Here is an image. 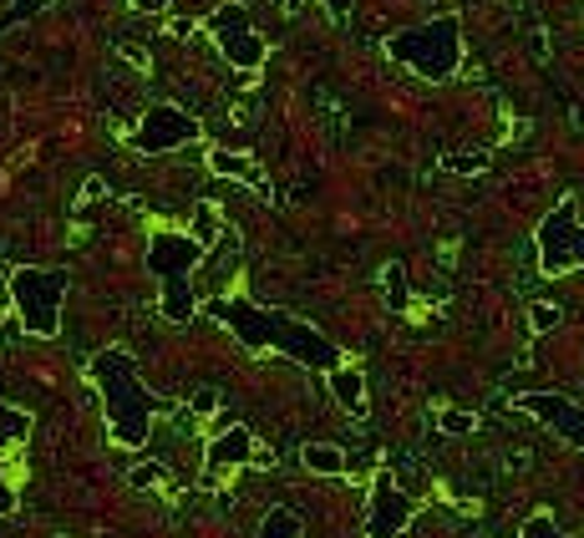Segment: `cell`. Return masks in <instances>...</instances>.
<instances>
[{
    "label": "cell",
    "instance_id": "obj_28",
    "mask_svg": "<svg viewBox=\"0 0 584 538\" xmlns=\"http://www.w3.org/2000/svg\"><path fill=\"white\" fill-rule=\"evenodd\" d=\"M132 11H147V15H158V11H168V0H132Z\"/></svg>",
    "mask_w": 584,
    "mask_h": 538
},
{
    "label": "cell",
    "instance_id": "obj_1",
    "mask_svg": "<svg viewBox=\"0 0 584 538\" xmlns=\"http://www.w3.org/2000/svg\"><path fill=\"white\" fill-rule=\"evenodd\" d=\"M208 315H214L219 325H229V331L239 335V346H245V350H285L290 361L310 366V371H336V366H341L336 340H331V335H321L315 325L285 315V310H264V306H254V300L229 295V300H214V306H208Z\"/></svg>",
    "mask_w": 584,
    "mask_h": 538
},
{
    "label": "cell",
    "instance_id": "obj_24",
    "mask_svg": "<svg viewBox=\"0 0 584 538\" xmlns=\"http://www.w3.org/2000/svg\"><path fill=\"white\" fill-rule=\"evenodd\" d=\"M442 163H448V168H457V174H482V168H488V153H473V158L463 153V158H442Z\"/></svg>",
    "mask_w": 584,
    "mask_h": 538
},
{
    "label": "cell",
    "instance_id": "obj_3",
    "mask_svg": "<svg viewBox=\"0 0 584 538\" xmlns=\"http://www.w3.org/2000/svg\"><path fill=\"white\" fill-rule=\"evenodd\" d=\"M386 51H392V61L412 67L427 82H448L457 72V61H463V21L457 15H432L422 26L396 31Z\"/></svg>",
    "mask_w": 584,
    "mask_h": 538
},
{
    "label": "cell",
    "instance_id": "obj_26",
    "mask_svg": "<svg viewBox=\"0 0 584 538\" xmlns=\"http://www.w3.org/2000/svg\"><path fill=\"white\" fill-rule=\"evenodd\" d=\"M5 513H15V488L11 482H0V518H5Z\"/></svg>",
    "mask_w": 584,
    "mask_h": 538
},
{
    "label": "cell",
    "instance_id": "obj_25",
    "mask_svg": "<svg viewBox=\"0 0 584 538\" xmlns=\"http://www.w3.org/2000/svg\"><path fill=\"white\" fill-rule=\"evenodd\" d=\"M214 407H219V396H214V392H199V396H193V411H199V417H208Z\"/></svg>",
    "mask_w": 584,
    "mask_h": 538
},
{
    "label": "cell",
    "instance_id": "obj_6",
    "mask_svg": "<svg viewBox=\"0 0 584 538\" xmlns=\"http://www.w3.org/2000/svg\"><path fill=\"white\" fill-rule=\"evenodd\" d=\"M584 264V224H580V204L574 199H559L555 214L539 224V270L544 275H564Z\"/></svg>",
    "mask_w": 584,
    "mask_h": 538
},
{
    "label": "cell",
    "instance_id": "obj_22",
    "mask_svg": "<svg viewBox=\"0 0 584 538\" xmlns=\"http://www.w3.org/2000/svg\"><path fill=\"white\" fill-rule=\"evenodd\" d=\"M438 427H442V432H453V437H463V432H473L478 422H473V411H453V407H448L438 417Z\"/></svg>",
    "mask_w": 584,
    "mask_h": 538
},
{
    "label": "cell",
    "instance_id": "obj_27",
    "mask_svg": "<svg viewBox=\"0 0 584 538\" xmlns=\"http://www.w3.org/2000/svg\"><path fill=\"white\" fill-rule=\"evenodd\" d=\"M321 5H325V11H331V15H336V21H346V15H350V5H356V0H321Z\"/></svg>",
    "mask_w": 584,
    "mask_h": 538
},
{
    "label": "cell",
    "instance_id": "obj_7",
    "mask_svg": "<svg viewBox=\"0 0 584 538\" xmlns=\"http://www.w3.org/2000/svg\"><path fill=\"white\" fill-rule=\"evenodd\" d=\"M208 31H214L219 51L229 57V67H239V72H254L264 61V36L254 31V15L239 0H224L219 11L208 15Z\"/></svg>",
    "mask_w": 584,
    "mask_h": 538
},
{
    "label": "cell",
    "instance_id": "obj_23",
    "mask_svg": "<svg viewBox=\"0 0 584 538\" xmlns=\"http://www.w3.org/2000/svg\"><path fill=\"white\" fill-rule=\"evenodd\" d=\"M158 482H163V467H158V463L132 467V488H158Z\"/></svg>",
    "mask_w": 584,
    "mask_h": 538
},
{
    "label": "cell",
    "instance_id": "obj_19",
    "mask_svg": "<svg viewBox=\"0 0 584 538\" xmlns=\"http://www.w3.org/2000/svg\"><path fill=\"white\" fill-rule=\"evenodd\" d=\"M208 168H214V174H229V178H254V163L234 158V153H208Z\"/></svg>",
    "mask_w": 584,
    "mask_h": 538
},
{
    "label": "cell",
    "instance_id": "obj_16",
    "mask_svg": "<svg viewBox=\"0 0 584 538\" xmlns=\"http://www.w3.org/2000/svg\"><path fill=\"white\" fill-rule=\"evenodd\" d=\"M381 285H386V300H392V310H407V270H402V264H386Z\"/></svg>",
    "mask_w": 584,
    "mask_h": 538
},
{
    "label": "cell",
    "instance_id": "obj_9",
    "mask_svg": "<svg viewBox=\"0 0 584 538\" xmlns=\"http://www.w3.org/2000/svg\"><path fill=\"white\" fill-rule=\"evenodd\" d=\"M412 524V498L392 482V473H377L371 503H366V538H396Z\"/></svg>",
    "mask_w": 584,
    "mask_h": 538
},
{
    "label": "cell",
    "instance_id": "obj_18",
    "mask_svg": "<svg viewBox=\"0 0 584 538\" xmlns=\"http://www.w3.org/2000/svg\"><path fill=\"white\" fill-rule=\"evenodd\" d=\"M519 538H584V534H564L549 513H528V524H524V534Z\"/></svg>",
    "mask_w": 584,
    "mask_h": 538
},
{
    "label": "cell",
    "instance_id": "obj_21",
    "mask_svg": "<svg viewBox=\"0 0 584 538\" xmlns=\"http://www.w3.org/2000/svg\"><path fill=\"white\" fill-rule=\"evenodd\" d=\"M51 0H11V11H5V26H21V21H31V15H41Z\"/></svg>",
    "mask_w": 584,
    "mask_h": 538
},
{
    "label": "cell",
    "instance_id": "obj_13",
    "mask_svg": "<svg viewBox=\"0 0 584 538\" xmlns=\"http://www.w3.org/2000/svg\"><path fill=\"white\" fill-rule=\"evenodd\" d=\"M300 463H306L310 473H321V478H341V473H346V452H341L336 442H310V447L300 452Z\"/></svg>",
    "mask_w": 584,
    "mask_h": 538
},
{
    "label": "cell",
    "instance_id": "obj_8",
    "mask_svg": "<svg viewBox=\"0 0 584 538\" xmlns=\"http://www.w3.org/2000/svg\"><path fill=\"white\" fill-rule=\"evenodd\" d=\"M193 138H199V117H189L174 103H153L147 117L138 122V132H132V147L138 153H168V147H183Z\"/></svg>",
    "mask_w": 584,
    "mask_h": 538
},
{
    "label": "cell",
    "instance_id": "obj_20",
    "mask_svg": "<svg viewBox=\"0 0 584 538\" xmlns=\"http://www.w3.org/2000/svg\"><path fill=\"white\" fill-rule=\"evenodd\" d=\"M564 321V310L559 306H549V300H539V306H528V325H534V331H555V325Z\"/></svg>",
    "mask_w": 584,
    "mask_h": 538
},
{
    "label": "cell",
    "instance_id": "obj_4",
    "mask_svg": "<svg viewBox=\"0 0 584 538\" xmlns=\"http://www.w3.org/2000/svg\"><path fill=\"white\" fill-rule=\"evenodd\" d=\"M204 264V244L193 234L158 229L147 239V270L163 285V315L174 325H183L193 315V270Z\"/></svg>",
    "mask_w": 584,
    "mask_h": 538
},
{
    "label": "cell",
    "instance_id": "obj_12",
    "mask_svg": "<svg viewBox=\"0 0 584 538\" xmlns=\"http://www.w3.org/2000/svg\"><path fill=\"white\" fill-rule=\"evenodd\" d=\"M331 376V392H336V402L350 411V417H366V381L356 366H336V371H325Z\"/></svg>",
    "mask_w": 584,
    "mask_h": 538
},
{
    "label": "cell",
    "instance_id": "obj_17",
    "mask_svg": "<svg viewBox=\"0 0 584 538\" xmlns=\"http://www.w3.org/2000/svg\"><path fill=\"white\" fill-rule=\"evenodd\" d=\"M193 239H199V244H214V239H219V214H214V208L208 204H199L193 208Z\"/></svg>",
    "mask_w": 584,
    "mask_h": 538
},
{
    "label": "cell",
    "instance_id": "obj_5",
    "mask_svg": "<svg viewBox=\"0 0 584 538\" xmlns=\"http://www.w3.org/2000/svg\"><path fill=\"white\" fill-rule=\"evenodd\" d=\"M11 300L15 315L31 335H57L61 331V300H67V285L72 275L67 270H11Z\"/></svg>",
    "mask_w": 584,
    "mask_h": 538
},
{
    "label": "cell",
    "instance_id": "obj_11",
    "mask_svg": "<svg viewBox=\"0 0 584 538\" xmlns=\"http://www.w3.org/2000/svg\"><path fill=\"white\" fill-rule=\"evenodd\" d=\"M249 457H254V432H249V427H229V432H219L214 442H208V452H204V473L245 467Z\"/></svg>",
    "mask_w": 584,
    "mask_h": 538
},
{
    "label": "cell",
    "instance_id": "obj_10",
    "mask_svg": "<svg viewBox=\"0 0 584 538\" xmlns=\"http://www.w3.org/2000/svg\"><path fill=\"white\" fill-rule=\"evenodd\" d=\"M519 411L539 417V422H549L559 437H564V442L584 447V407H580V402H570V396H559V392H528V396H519Z\"/></svg>",
    "mask_w": 584,
    "mask_h": 538
},
{
    "label": "cell",
    "instance_id": "obj_14",
    "mask_svg": "<svg viewBox=\"0 0 584 538\" xmlns=\"http://www.w3.org/2000/svg\"><path fill=\"white\" fill-rule=\"evenodd\" d=\"M31 437V417L21 407H5L0 402V447H21Z\"/></svg>",
    "mask_w": 584,
    "mask_h": 538
},
{
    "label": "cell",
    "instance_id": "obj_2",
    "mask_svg": "<svg viewBox=\"0 0 584 538\" xmlns=\"http://www.w3.org/2000/svg\"><path fill=\"white\" fill-rule=\"evenodd\" d=\"M92 381L103 392V411H107V427H112V442L122 447H143L147 432H153V417L163 411V402L143 386L138 376V361L128 350H103L92 361Z\"/></svg>",
    "mask_w": 584,
    "mask_h": 538
},
{
    "label": "cell",
    "instance_id": "obj_15",
    "mask_svg": "<svg viewBox=\"0 0 584 538\" xmlns=\"http://www.w3.org/2000/svg\"><path fill=\"white\" fill-rule=\"evenodd\" d=\"M300 534H306V528H300V518H295L290 509H270L254 538H300Z\"/></svg>",
    "mask_w": 584,
    "mask_h": 538
}]
</instances>
